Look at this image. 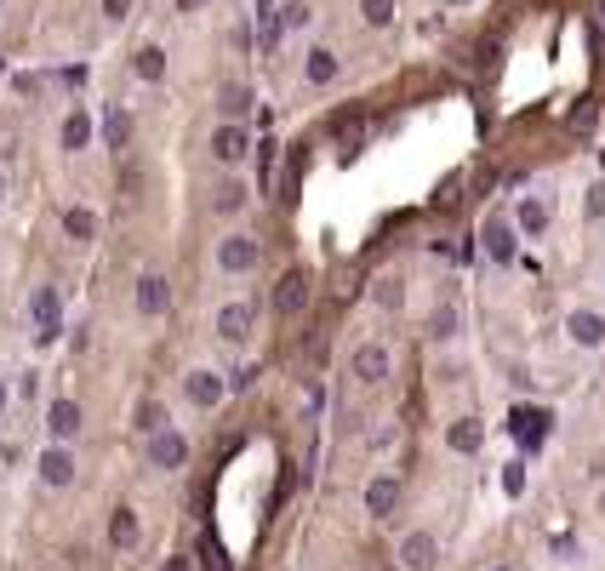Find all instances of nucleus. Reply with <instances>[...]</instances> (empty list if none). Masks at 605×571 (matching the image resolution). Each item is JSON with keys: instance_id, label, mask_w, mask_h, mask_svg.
<instances>
[{"instance_id": "nucleus-1", "label": "nucleus", "mask_w": 605, "mask_h": 571, "mask_svg": "<svg viewBox=\"0 0 605 571\" xmlns=\"http://www.w3.org/2000/svg\"><path fill=\"white\" fill-rule=\"evenodd\" d=\"M549 412L543 406H514V417H508V429H514V440H520V446L526 452H537V446H543V440H549Z\"/></svg>"}, {"instance_id": "nucleus-2", "label": "nucleus", "mask_w": 605, "mask_h": 571, "mask_svg": "<svg viewBox=\"0 0 605 571\" xmlns=\"http://www.w3.org/2000/svg\"><path fill=\"white\" fill-rule=\"evenodd\" d=\"M183 457H189V440L178 429H155V434H149V463H155V469H183Z\"/></svg>"}, {"instance_id": "nucleus-3", "label": "nucleus", "mask_w": 605, "mask_h": 571, "mask_svg": "<svg viewBox=\"0 0 605 571\" xmlns=\"http://www.w3.org/2000/svg\"><path fill=\"white\" fill-rule=\"evenodd\" d=\"M218 269H223V274H246V269H257V240H251V235H229V240L218 246Z\"/></svg>"}, {"instance_id": "nucleus-4", "label": "nucleus", "mask_w": 605, "mask_h": 571, "mask_svg": "<svg viewBox=\"0 0 605 571\" xmlns=\"http://www.w3.org/2000/svg\"><path fill=\"white\" fill-rule=\"evenodd\" d=\"M166 309H171V286H166V274H143V280H138V314L160 321Z\"/></svg>"}, {"instance_id": "nucleus-5", "label": "nucleus", "mask_w": 605, "mask_h": 571, "mask_svg": "<svg viewBox=\"0 0 605 571\" xmlns=\"http://www.w3.org/2000/svg\"><path fill=\"white\" fill-rule=\"evenodd\" d=\"M246 149H251V138L241 132V126H218V132H211V155H218L223 166H234V160H246Z\"/></svg>"}, {"instance_id": "nucleus-6", "label": "nucleus", "mask_w": 605, "mask_h": 571, "mask_svg": "<svg viewBox=\"0 0 605 571\" xmlns=\"http://www.w3.org/2000/svg\"><path fill=\"white\" fill-rule=\"evenodd\" d=\"M302 303H309V274H302V269H292L286 280H280V291H274V309L292 321V314H297Z\"/></svg>"}, {"instance_id": "nucleus-7", "label": "nucleus", "mask_w": 605, "mask_h": 571, "mask_svg": "<svg viewBox=\"0 0 605 571\" xmlns=\"http://www.w3.org/2000/svg\"><path fill=\"white\" fill-rule=\"evenodd\" d=\"M29 314H35V326H40V343H52V337L63 331V326H57V291H52V286H40V291H35Z\"/></svg>"}, {"instance_id": "nucleus-8", "label": "nucleus", "mask_w": 605, "mask_h": 571, "mask_svg": "<svg viewBox=\"0 0 605 571\" xmlns=\"http://www.w3.org/2000/svg\"><path fill=\"white\" fill-rule=\"evenodd\" d=\"M400 560H405V571H435L440 548H435V537H428V532H412V537H405V548H400Z\"/></svg>"}, {"instance_id": "nucleus-9", "label": "nucleus", "mask_w": 605, "mask_h": 571, "mask_svg": "<svg viewBox=\"0 0 605 571\" xmlns=\"http://www.w3.org/2000/svg\"><path fill=\"white\" fill-rule=\"evenodd\" d=\"M189 400H194V406H218V400L229 394V383H223V377L218 372H189Z\"/></svg>"}, {"instance_id": "nucleus-10", "label": "nucleus", "mask_w": 605, "mask_h": 571, "mask_svg": "<svg viewBox=\"0 0 605 571\" xmlns=\"http://www.w3.org/2000/svg\"><path fill=\"white\" fill-rule=\"evenodd\" d=\"M46 429H52V440L63 446V440H69V434L80 429V406H75V400H52V412H46Z\"/></svg>"}, {"instance_id": "nucleus-11", "label": "nucleus", "mask_w": 605, "mask_h": 571, "mask_svg": "<svg viewBox=\"0 0 605 571\" xmlns=\"http://www.w3.org/2000/svg\"><path fill=\"white\" fill-rule=\"evenodd\" d=\"M218 331H223V343H246V337H251V309L246 303H229L218 314Z\"/></svg>"}, {"instance_id": "nucleus-12", "label": "nucleus", "mask_w": 605, "mask_h": 571, "mask_svg": "<svg viewBox=\"0 0 605 571\" xmlns=\"http://www.w3.org/2000/svg\"><path fill=\"white\" fill-rule=\"evenodd\" d=\"M354 377H360V383H383V377H388V354H383L377 343H365V349L354 354Z\"/></svg>"}, {"instance_id": "nucleus-13", "label": "nucleus", "mask_w": 605, "mask_h": 571, "mask_svg": "<svg viewBox=\"0 0 605 571\" xmlns=\"http://www.w3.org/2000/svg\"><path fill=\"white\" fill-rule=\"evenodd\" d=\"M446 446L451 452H480L486 446V429L474 417H463V423H451V429H446Z\"/></svg>"}, {"instance_id": "nucleus-14", "label": "nucleus", "mask_w": 605, "mask_h": 571, "mask_svg": "<svg viewBox=\"0 0 605 571\" xmlns=\"http://www.w3.org/2000/svg\"><path fill=\"white\" fill-rule=\"evenodd\" d=\"M40 480H46V485H69L75 480V457L63 446H52L46 457H40Z\"/></svg>"}, {"instance_id": "nucleus-15", "label": "nucleus", "mask_w": 605, "mask_h": 571, "mask_svg": "<svg viewBox=\"0 0 605 571\" xmlns=\"http://www.w3.org/2000/svg\"><path fill=\"white\" fill-rule=\"evenodd\" d=\"M57 138H63V149H69V155H80L86 143H92V115H86V109H75L69 120H63V132H57Z\"/></svg>"}, {"instance_id": "nucleus-16", "label": "nucleus", "mask_w": 605, "mask_h": 571, "mask_svg": "<svg viewBox=\"0 0 605 571\" xmlns=\"http://www.w3.org/2000/svg\"><path fill=\"white\" fill-rule=\"evenodd\" d=\"M302 75H309L314 87H332V80H337V52L332 46H314L309 63H302Z\"/></svg>"}, {"instance_id": "nucleus-17", "label": "nucleus", "mask_w": 605, "mask_h": 571, "mask_svg": "<svg viewBox=\"0 0 605 571\" xmlns=\"http://www.w3.org/2000/svg\"><path fill=\"white\" fill-rule=\"evenodd\" d=\"M571 337H577L582 349H594V343H605V321H600L594 309H577L571 314Z\"/></svg>"}, {"instance_id": "nucleus-18", "label": "nucleus", "mask_w": 605, "mask_h": 571, "mask_svg": "<svg viewBox=\"0 0 605 571\" xmlns=\"http://www.w3.org/2000/svg\"><path fill=\"white\" fill-rule=\"evenodd\" d=\"M63 235H69V240H97V211L69 206V211H63Z\"/></svg>"}, {"instance_id": "nucleus-19", "label": "nucleus", "mask_w": 605, "mask_h": 571, "mask_svg": "<svg viewBox=\"0 0 605 571\" xmlns=\"http://www.w3.org/2000/svg\"><path fill=\"white\" fill-rule=\"evenodd\" d=\"M395 497H400V485L388 480V474L365 485V509H372V515H388V509H395Z\"/></svg>"}, {"instance_id": "nucleus-20", "label": "nucleus", "mask_w": 605, "mask_h": 571, "mask_svg": "<svg viewBox=\"0 0 605 571\" xmlns=\"http://www.w3.org/2000/svg\"><path fill=\"white\" fill-rule=\"evenodd\" d=\"M514 218H520V229H526V235H543V229H549V200H531V195H526Z\"/></svg>"}, {"instance_id": "nucleus-21", "label": "nucleus", "mask_w": 605, "mask_h": 571, "mask_svg": "<svg viewBox=\"0 0 605 571\" xmlns=\"http://www.w3.org/2000/svg\"><path fill=\"white\" fill-rule=\"evenodd\" d=\"M109 543H115V548H132V543H138V515H132V509H115V520H109Z\"/></svg>"}, {"instance_id": "nucleus-22", "label": "nucleus", "mask_w": 605, "mask_h": 571, "mask_svg": "<svg viewBox=\"0 0 605 571\" xmlns=\"http://www.w3.org/2000/svg\"><path fill=\"white\" fill-rule=\"evenodd\" d=\"M486 251H491L497 263H508V258H514V229H508V223H491V229H486Z\"/></svg>"}, {"instance_id": "nucleus-23", "label": "nucleus", "mask_w": 605, "mask_h": 571, "mask_svg": "<svg viewBox=\"0 0 605 571\" xmlns=\"http://www.w3.org/2000/svg\"><path fill=\"white\" fill-rule=\"evenodd\" d=\"M218 109H223L229 120H241V115L251 109V92H246V87H234V80H229V87L218 92Z\"/></svg>"}, {"instance_id": "nucleus-24", "label": "nucleus", "mask_w": 605, "mask_h": 571, "mask_svg": "<svg viewBox=\"0 0 605 571\" xmlns=\"http://www.w3.org/2000/svg\"><path fill=\"white\" fill-rule=\"evenodd\" d=\"M132 69H138L143 80H160V75H166V52H160V46H143V52L132 57Z\"/></svg>"}, {"instance_id": "nucleus-25", "label": "nucleus", "mask_w": 605, "mask_h": 571, "mask_svg": "<svg viewBox=\"0 0 605 571\" xmlns=\"http://www.w3.org/2000/svg\"><path fill=\"white\" fill-rule=\"evenodd\" d=\"M200 566H206V571H229V555H223V543L211 537V532L200 537Z\"/></svg>"}, {"instance_id": "nucleus-26", "label": "nucleus", "mask_w": 605, "mask_h": 571, "mask_svg": "<svg viewBox=\"0 0 605 571\" xmlns=\"http://www.w3.org/2000/svg\"><path fill=\"white\" fill-rule=\"evenodd\" d=\"M360 12H365V24H377V29H383V24H395V12H400V6H395V0H360Z\"/></svg>"}, {"instance_id": "nucleus-27", "label": "nucleus", "mask_w": 605, "mask_h": 571, "mask_svg": "<svg viewBox=\"0 0 605 571\" xmlns=\"http://www.w3.org/2000/svg\"><path fill=\"white\" fill-rule=\"evenodd\" d=\"M103 132H109V143L120 149V143L132 138V115H126V109H109V120H103Z\"/></svg>"}, {"instance_id": "nucleus-28", "label": "nucleus", "mask_w": 605, "mask_h": 571, "mask_svg": "<svg viewBox=\"0 0 605 571\" xmlns=\"http://www.w3.org/2000/svg\"><path fill=\"white\" fill-rule=\"evenodd\" d=\"M211 206H218V211H241L246 206V183H223L218 195H211Z\"/></svg>"}, {"instance_id": "nucleus-29", "label": "nucleus", "mask_w": 605, "mask_h": 571, "mask_svg": "<svg viewBox=\"0 0 605 571\" xmlns=\"http://www.w3.org/2000/svg\"><path fill=\"white\" fill-rule=\"evenodd\" d=\"M269 178H274V143L263 138L257 143V189H269Z\"/></svg>"}, {"instance_id": "nucleus-30", "label": "nucleus", "mask_w": 605, "mask_h": 571, "mask_svg": "<svg viewBox=\"0 0 605 571\" xmlns=\"http://www.w3.org/2000/svg\"><path fill=\"white\" fill-rule=\"evenodd\" d=\"M309 6H302V0H292V6H280V29H302V24H309Z\"/></svg>"}, {"instance_id": "nucleus-31", "label": "nucleus", "mask_w": 605, "mask_h": 571, "mask_svg": "<svg viewBox=\"0 0 605 571\" xmlns=\"http://www.w3.org/2000/svg\"><path fill=\"white\" fill-rule=\"evenodd\" d=\"M503 492H508V497L526 492V463H508V469H503Z\"/></svg>"}, {"instance_id": "nucleus-32", "label": "nucleus", "mask_w": 605, "mask_h": 571, "mask_svg": "<svg viewBox=\"0 0 605 571\" xmlns=\"http://www.w3.org/2000/svg\"><path fill=\"white\" fill-rule=\"evenodd\" d=\"M138 429H149V434H155V429H166V423H160V406H155V400H143V406H138Z\"/></svg>"}, {"instance_id": "nucleus-33", "label": "nucleus", "mask_w": 605, "mask_h": 571, "mask_svg": "<svg viewBox=\"0 0 605 571\" xmlns=\"http://www.w3.org/2000/svg\"><path fill=\"white\" fill-rule=\"evenodd\" d=\"M451 331H457V309H435V337H451Z\"/></svg>"}, {"instance_id": "nucleus-34", "label": "nucleus", "mask_w": 605, "mask_h": 571, "mask_svg": "<svg viewBox=\"0 0 605 571\" xmlns=\"http://www.w3.org/2000/svg\"><path fill=\"white\" fill-rule=\"evenodd\" d=\"M377 298L383 303H400V280H377Z\"/></svg>"}, {"instance_id": "nucleus-35", "label": "nucleus", "mask_w": 605, "mask_h": 571, "mask_svg": "<svg viewBox=\"0 0 605 571\" xmlns=\"http://www.w3.org/2000/svg\"><path fill=\"white\" fill-rule=\"evenodd\" d=\"M103 12H109V17H126V12H132V0H103Z\"/></svg>"}, {"instance_id": "nucleus-36", "label": "nucleus", "mask_w": 605, "mask_h": 571, "mask_svg": "<svg viewBox=\"0 0 605 571\" xmlns=\"http://www.w3.org/2000/svg\"><path fill=\"white\" fill-rule=\"evenodd\" d=\"M178 6H183V12H194V6H206V0H178Z\"/></svg>"}, {"instance_id": "nucleus-37", "label": "nucleus", "mask_w": 605, "mask_h": 571, "mask_svg": "<svg viewBox=\"0 0 605 571\" xmlns=\"http://www.w3.org/2000/svg\"><path fill=\"white\" fill-rule=\"evenodd\" d=\"M0 406H6V389H0Z\"/></svg>"}, {"instance_id": "nucleus-38", "label": "nucleus", "mask_w": 605, "mask_h": 571, "mask_svg": "<svg viewBox=\"0 0 605 571\" xmlns=\"http://www.w3.org/2000/svg\"><path fill=\"white\" fill-rule=\"evenodd\" d=\"M451 6H463V0H451Z\"/></svg>"}, {"instance_id": "nucleus-39", "label": "nucleus", "mask_w": 605, "mask_h": 571, "mask_svg": "<svg viewBox=\"0 0 605 571\" xmlns=\"http://www.w3.org/2000/svg\"><path fill=\"white\" fill-rule=\"evenodd\" d=\"M0 6H6V0H0Z\"/></svg>"}, {"instance_id": "nucleus-40", "label": "nucleus", "mask_w": 605, "mask_h": 571, "mask_svg": "<svg viewBox=\"0 0 605 571\" xmlns=\"http://www.w3.org/2000/svg\"><path fill=\"white\" fill-rule=\"evenodd\" d=\"M503 571H508V566H503Z\"/></svg>"}]
</instances>
